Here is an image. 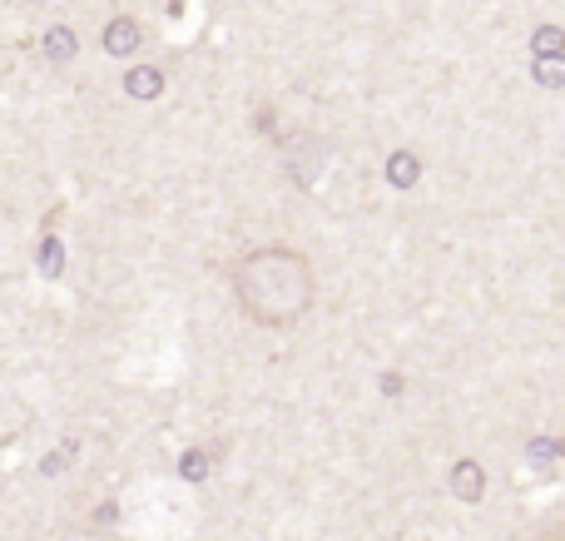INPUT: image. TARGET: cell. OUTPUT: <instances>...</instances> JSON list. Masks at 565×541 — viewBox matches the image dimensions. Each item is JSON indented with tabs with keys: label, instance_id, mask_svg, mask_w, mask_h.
Listing matches in <instances>:
<instances>
[{
	"label": "cell",
	"instance_id": "3",
	"mask_svg": "<svg viewBox=\"0 0 565 541\" xmlns=\"http://www.w3.org/2000/svg\"><path fill=\"white\" fill-rule=\"evenodd\" d=\"M447 492L457 497V502L477 507L481 497H487V467H481L477 457H457V463H451V473H447Z\"/></svg>",
	"mask_w": 565,
	"mask_h": 541
},
{
	"label": "cell",
	"instance_id": "6",
	"mask_svg": "<svg viewBox=\"0 0 565 541\" xmlns=\"http://www.w3.org/2000/svg\"><path fill=\"white\" fill-rule=\"evenodd\" d=\"M387 179H392L397 189L417 184V179H422V159H417V155H407V149H397V155L387 159Z\"/></svg>",
	"mask_w": 565,
	"mask_h": 541
},
{
	"label": "cell",
	"instance_id": "4",
	"mask_svg": "<svg viewBox=\"0 0 565 541\" xmlns=\"http://www.w3.org/2000/svg\"><path fill=\"white\" fill-rule=\"evenodd\" d=\"M99 45H105V55L129 60L139 45H145V30H139V20L115 15V20H109V25H105V35H99Z\"/></svg>",
	"mask_w": 565,
	"mask_h": 541
},
{
	"label": "cell",
	"instance_id": "1",
	"mask_svg": "<svg viewBox=\"0 0 565 541\" xmlns=\"http://www.w3.org/2000/svg\"><path fill=\"white\" fill-rule=\"evenodd\" d=\"M228 288L244 318L258 328H298L318 304V274H312L308 254L288 244L248 248L234 268H228Z\"/></svg>",
	"mask_w": 565,
	"mask_h": 541
},
{
	"label": "cell",
	"instance_id": "7",
	"mask_svg": "<svg viewBox=\"0 0 565 541\" xmlns=\"http://www.w3.org/2000/svg\"><path fill=\"white\" fill-rule=\"evenodd\" d=\"M561 45H565V35H561L556 25H541V30H536V40H531L536 60H556V55H561Z\"/></svg>",
	"mask_w": 565,
	"mask_h": 541
},
{
	"label": "cell",
	"instance_id": "9",
	"mask_svg": "<svg viewBox=\"0 0 565 541\" xmlns=\"http://www.w3.org/2000/svg\"><path fill=\"white\" fill-rule=\"evenodd\" d=\"M204 473H209L204 453H189V457H184V477H189V482H199V477H204Z\"/></svg>",
	"mask_w": 565,
	"mask_h": 541
},
{
	"label": "cell",
	"instance_id": "8",
	"mask_svg": "<svg viewBox=\"0 0 565 541\" xmlns=\"http://www.w3.org/2000/svg\"><path fill=\"white\" fill-rule=\"evenodd\" d=\"M45 50H50L55 60H70V55H75V35H70V30H50V35H45Z\"/></svg>",
	"mask_w": 565,
	"mask_h": 541
},
{
	"label": "cell",
	"instance_id": "5",
	"mask_svg": "<svg viewBox=\"0 0 565 541\" xmlns=\"http://www.w3.org/2000/svg\"><path fill=\"white\" fill-rule=\"evenodd\" d=\"M125 89L135 99H159V89H164V70H159V65H129Z\"/></svg>",
	"mask_w": 565,
	"mask_h": 541
},
{
	"label": "cell",
	"instance_id": "2",
	"mask_svg": "<svg viewBox=\"0 0 565 541\" xmlns=\"http://www.w3.org/2000/svg\"><path fill=\"white\" fill-rule=\"evenodd\" d=\"M322 165H328V145H322L318 135H298L288 145V174L298 179V184H312V179L322 174Z\"/></svg>",
	"mask_w": 565,
	"mask_h": 541
}]
</instances>
